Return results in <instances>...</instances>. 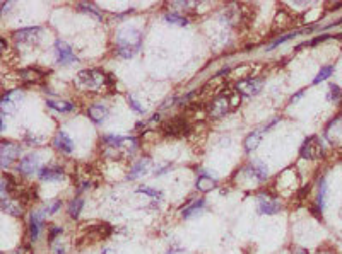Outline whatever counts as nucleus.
<instances>
[{
  "mask_svg": "<svg viewBox=\"0 0 342 254\" xmlns=\"http://www.w3.org/2000/svg\"><path fill=\"white\" fill-rule=\"evenodd\" d=\"M115 43L120 58H133L142 46V31L137 28H123L116 33Z\"/></svg>",
  "mask_w": 342,
  "mask_h": 254,
  "instance_id": "obj_1",
  "label": "nucleus"
},
{
  "mask_svg": "<svg viewBox=\"0 0 342 254\" xmlns=\"http://www.w3.org/2000/svg\"><path fill=\"white\" fill-rule=\"evenodd\" d=\"M77 80L88 89H99L103 85L110 84L105 72L98 70V68H88V70H81L77 74Z\"/></svg>",
  "mask_w": 342,
  "mask_h": 254,
  "instance_id": "obj_2",
  "label": "nucleus"
},
{
  "mask_svg": "<svg viewBox=\"0 0 342 254\" xmlns=\"http://www.w3.org/2000/svg\"><path fill=\"white\" fill-rule=\"evenodd\" d=\"M323 150H325V147H323L322 139L313 135V137H308V139L305 140V144L301 145L300 156L303 159H306V161H317V159L323 156Z\"/></svg>",
  "mask_w": 342,
  "mask_h": 254,
  "instance_id": "obj_3",
  "label": "nucleus"
},
{
  "mask_svg": "<svg viewBox=\"0 0 342 254\" xmlns=\"http://www.w3.org/2000/svg\"><path fill=\"white\" fill-rule=\"evenodd\" d=\"M103 144L108 145L111 149H120V150H128V152H133L137 149L139 142L135 137H125V135H103Z\"/></svg>",
  "mask_w": 342,
  "mask_h": 254,
  "instance_id": "obj_4",
  "label": "nucleus"
},
{
  "mask_svg": "<svg viewBox=\"0 0 342 254\" xmlns=\"http://www.w3.org/2000/svg\"><path fill=\"white\" fill-rule=\"evenodd\" d=\"M263 89V79L260 77H252V79H243V80H238L235 84V90L238 94L245 97H253L258 96Z\"/></svg>",
  "mask_w": 342,
  "mask_h": 254,
  "instance_id": "obj_5",
  "label": "nucleus"
},
{
  "mask_svg": "<svg viewBox=\"0 0 342 254\" xmlns=\"http://www.w3.org/2000/svg\"><path fill=\"white\" fill-rule=\"evenodd\" d=\"M21 156V145L16 142H2L0 144V167H9Z\"/></svg>",
  "mask_w": 342,
  "mask_h": 254,
  "instance_id": "obj_6",
  "label": "nucleus"
},
{
  "mask_svg": "<svg viewBox=\"0 0 342 254\" xmlns=\"http://www.w3.org/2000/svg\"><path fill=\"white\" fill-rule=\"evenodd\" d=\"M283 208V203L277 198L267 195V193H260L258 195V201H257V212L260 215H276L281 212Z\"/></svg>",
  "mask_w": 342,
  "mask_h": 254,
  "instance_id": "obj_7",
  "label": "nucleus"
},
{
  "mask_svg": "<svg viewBox=\"0 0 342 254\" xmlns=\"http://www.w3.org/2000/svg\"><path fill=\"white\" fill-rule=\"evenodd\" d=\"M43 29L40 26H29V28H21L12 33V40L16 43H23V45H34L41 36Z\"/></svg>",
  "mask_w": 342,
  "mask_h": 254,
  "instance_id": "obj_8",
  "label": "nucleus"
},
{
  "mask_svg": "<svg viewBox=\"0 0 342 254\" xmlns=\"http://www.w3.org/2000/svg\"><path fill=\"white\" fill-rule=\"evenodd\" d=\"M45 210H34L29 215V223H28V230H29V239L31 242H36L41 235V230L45 227Z\"/></svg>",
  "mask_w": 342,
  "mask_h": 254,
  "instance_id": "obj_9",
  "label": "nucleus"
},
{
  "mask_svg": "<svg viewBox=\"0 0 342 254\" xmlns=\"http://www.w3.org/2000/svg\"><path fill=\"white\" fill-rule=\"evenodd\" d=\"M231 109V102H229V96H216L207 106V113L211 118L219 119L223 118L228 111Z\"/></svg>",
  "mask_w": 342,
  "mask_h": 254,
  "instance_id": "obj_10",
  "label": "nucleus"
},
{
  "mask_svg": "<svg viewBox=\"0 0 342 254\" xmlns=\"http://www.w3.org/2000/svg\"><path fill=\"white\" fill-rule=\"evenodd\" d=\"M55 53H57V62L63 67L72 65V63L77 62V57L74 55L72 48L67 45V41H63V40L55 41Z\"/></svg>",
  "mask_w": 342,
  "mask_h": 254,
  "instance_id": "obj_11",
  "label": "nucleus"
},
{
  "mask_svg": "<svg viewBox=\"0 0 342 254\" xmlns=\"http://www.w3.org/2000/svg\"><path fill=\"white\" fill-rule=\"evenodd\" d=\"M17 171L21 172V176H33L34 172L40 171V156L38 154H28L19 161V166H17Z\"/></svg>",
  "mask_w": 342,
  "mask_h": 254,
  "instance_id": "obj_12",
  "label": "nucleus"
},
{
  "mask_svg": "<svg viewBox=\"0 0 342 254\" xmlns=\"http://www.w3.org/2000/svg\"><path fill=\"white\" fill-rule=\"evenodd\" d=\"M23 99V92L21 90H9V92L0 99V111L6 114H14L16 113V102Z\"/></svg>",
  "mask_w": 342,
  "mask_h": 254,
  "instance_id": "obj_13",
  "label": "nucleus"
},
{
  "mask_svg": "<svg viewBox=\"0 0 342 254\" xmlns=\"http://www.w3.org/2000/svg\"><path fill=\"white\" fill-rule=\"evenodd\" d=\"M243 171L250 172V176L258 179L260 183H265V181L269 179V167L263 164L262 161H252L248 166L243 167Z\"/></svg>",
  "mask_w": 342,
  "mask_h": 254,
  "instance_id": "obj_14",
  "label": "nucleus"
},
{
  "mask_svg": "<svg viewBox=\"0 0 342 254\" xmlns=\"http://www.w3.org/2000/svg\"><path fill=\"white\" fill-rule=\"evenodd\" d=\"M23 210V201L19 198H6L0 201V212L11 215V217H21Z\"/></svg>",
  "mask_w": 342,
  "mask_h": 254,
  "instance_id": "obj_15",
  "label": "nucleus"
},
{
  "mask_svg": "<svg viewBox=\"0 0 342 254\" xmlns=\"http://www.w3.org/2000/svg\"><path fill=\"white\" fill-rule=\"evenodd\" d=\"M163 130L168 137H181V135L187 133L188 124L183 118H175L173 121H168L166 124H164Z\"/></svg>",
  "mask_w": 342,
  "mask_h": 254,
  "instance_id": "obj_16",
  "label": "nucleus"
},
{
  "mask_svg": "<svg viewBox=\"0 0 342 254\" xmlns=\"http://www.w3.org/2000/svg\"><path fill=\"white\" fill-rule=\"evenodd\" d=\"M40 179L48 181V183H60L65 179V172L57 166H45L40 169Z\"/></svg>",
  "mask_w": 342,
  "mask_h": 254,
  "instance_id": "obj_17",
  "label": "nucleus"
},
{
  "mask_svg": "<svg viewBox=\"0 0 342 254\" xmlns=\"http://www.w3.org/2000/svg\"><path fill=\"white\" fill-rule=\"evenodd\" d=\"M108 114H110V109H108L105 104H101V102H94V104H91L88 107V118L96 124L105 121Z\"/></svg>",
  "mask_w": 342,
  "mask_h": 254,
  "instance_id": "obj_18",
  "label": "nucleus"
},
{
  "mask_svg": "<svg viewBox=\"0 0 342 254\" xmlns=\"http://www.w3.org/2000/svg\"><path fill=\"white\" fill-rule=\"evenodd\" d=\"M53 147L62 154H71L74 150V142L65 132H58L53 137Z\"/></svg>",
  "mask_w": 342,
  "mask_h": 254,
  "instance_id": "obj_19",
  "label": "nucleus"
},
{
  "mask_svg": "<svg viewBox=\"0 0 342 254\" xmlns=\"http://www.w3.org/2000/svg\"><path fill=\"white\" fill-rule=\"evenodd\" d=\"M151 171V159L149 157H142L141 161H137L135 164L132 166V169L130 172H128V178L127 179H139V178H142V176H146L147 172Z\"/></svg>",
  "mask_w": 342,
  "mask_h": 254,
  "instance_id": "obj_20",
  "label": "nucleus"
},
{
  "mask_svg": "<svg viewBox=\"0 0 342 254\" xmlns=\"http://www.w3.org/2000/svg\"><path fill=\"white\" fill-rule=\"evenodd\" d=\"M19 75H21V79H23L24 82L36 84V82H41V80L45 79L46 72L40 70L38 67H28V68H24V70H19Z\"/></svg>",
  "mask_w": 342,
  "mask_h": 254,
  "instance_id": "obj_21",
  "label": "nucleus"
},
{
  "mask_svg": "<svg viewBox=\"0 0 342 254\" xmlns=\"http://www.w3.org/2000/svg\"><path fill=\"white\" fill-rule=\"evenodd\" d=\"M204 208H206V200H202V198H200V200H195L193 203H190V205L185 206L183 212H181V217H183L185 220H188V218L200 215Z\"/></svg>",
  "mask_w": 342,
  "mask_h": 254,
  "instance_id": "obj_22",
  "label": "nucleus"
},
{
  "mask_svg": "<svg viewBox=\"0 0 342 254\" xmlns=\"http://www.w3.org/2000/svg\"><path fill=\"white\" fill-rule=\"evenodd\" d=\"M46 106H48L51 111H55V113H62V114L76 111V106H74L71 101H53V99H50V101H46Z\"/></svg>",
  "mask_w": 342,
  "mask_h": 254,
  "instance_id": "obj_23",
  "label": "nucleus"
},
{
  "mask_svg": "<svg viewBox=\"0 0 342 254\" xmlns=\"http://www.w3.org/2000/svg\"><path fill=\"white\" fill-rule=\"evenodd\" d=\"M265 132V128L263 130H257V132H252L246 135V139L243 142V147L246 152H253V150H257L258 144L262 142V133Z\"/></svg>",
  "mask_w": 342,
  "mask_h": 254,
  "instance_id": "obj_24",
  "label": "nucleus"
},
{
  "mask_svg": "<svg viewBox=\"0 0 342 254\" xmlns=\"http://www.w3.org/2000/svg\"><path fill=\"white\" fill-rule=\"evenodd\" d=\"M16 189V181L11 174L0 176V201L6 200L9 193H12Z\"/></svg>",
  "mask_w": 342,
  "mask_h": 254,
  "instance_id": "obj_25",
  "label": "nucleus"
},
{
  "mask_svg": "<svg viewBox=\"0 0 342 254\" xmlns=\"http://www.w3.org/2000/svg\"><path fill=\"white\" fill-rule=\"evenodd\" d=\"M82 208H84V200H82L81 196L72 198V200L69 201V205H67L69 217H71L72 220H77V218H79V215H81V212H82Z\"/></svg>",
  "mask_w": 342,
  "mask_h": 254,
  "instance_id": "obj_26",
  "label": "nucleus"
},
{
  "mask_svg": "<svg viewBox=\"0 0 342 254\" xmlns=\"http://www.w3.org/2000/svg\"><path fill=\"white\" fill-rule=\"evenodd\" d=\"M311 29L313 28H310V29H303V31H293V33H288V34H283V36H279V38H276L274 41L270 43V45H267V50H274L277 48L279 45H284L286 41H289V40H294L296 36H300V34H305V33H310Z\"/></svg>",
  "mask_w": 342,
  "mask_h": 254,
  "instance_id": "obj_27",
  "label": "nucleus"
},
{
  "mask_svg": "<svg viewBox=\"0 0 342 254\" xmlns=\"http://www.w3.org/2000/svg\"><path fill=\"white\" fill-rule=\"evenodd\" d=\"M216 186H218V183H216V179H212L211 176H198L197 178L195 188L200 193H209L212 189H216Z\"/></svg>",
  "mask_w": 342,
  "mask_h": 254,
  "instance_id": "obj_28",
  "label": "nucleus"
},
{
  "mask_svg": "<svg viewBox=\"0 0 342 254\" xmlns=\"http://www.w3.org/2000/svg\"><path fill=\"white\" fill-rule=\"evenodd\" d=\"M77 11L84 12V14H88V16H93L94 19H98V21H103V17H105V14H103L94 4H88V2L79 4V6H77Z\"/></svg>",
  "mask_w": 342,
  "mask_h": 254,
  "instance_id": "obj_29",
  "label": "nucleus"
},
{
  "mask_svg": "<svg viewBox=\"0 0 342 254\" xmlns=\"http://www.w3.org/2000/svg\"><path fill=\"white\" fill-rule=\"evenodd\" d=\"M327 193H328V188H327V181L325 179H320V188H318V195H317V208L320 212H323V208H325V203H327Z\"/></svg>",
  "mask_w": 342,
  "mask_h": 254,
  "instance_id": "obj_30",
  "label": "nucleus"
},
{
  "mask_svg": "<svg viewBox=\"0 0 342 254\" xmlns=\"http://www.w3.org/2000/svg\"><path fill=\"white\" fill-rule=\"evenodd\" d=\"M164 19H166V23L175 24V26H187L188 24L187 17L178 14V12H166V14H164Z\"/></svg>",
  "mask_w": 342,
  "mask_h": 254,
  "instance_id": "obj_31",
  "label": "nucleus"
},
{
  "mask_svg": "<svg viewBox=\"0 0 342 254\" xmlns=\"http://www.w3.org/2000/svg\"><path fill=\"white\" fill-rule=\"evenodd\" d=\"M332 74H334V68H332L330 65L323 67L322 70L318 72V75H317V77H315V79H313V84L317 85V84H320V82H323V80L330 79V77H332Z\"/></svg>",
  "mask_w": 342,
  "mask_h": 254,
  "instance_id": "obj_32",
  "label": "nucleus"
},
{
  "mask_svg": "<svg viewBox=\"0 0 342 254\" xmlns=\"http://www.w3.org/2000/svg\"><path fill=\"white\" fill-rule=\"evenodd\" d=\"M62 234H63V229H62V227L50 225V229H48V242H50V244H53L55 240L62 239Z\"/></svg>",
  "mask_w": 342,
  "mask_h": 254,
  "instance_id": "obj_33",
  "label": "nucleus"
},
{
  "mask_svg": "<svg viewBox=\"0 0 342 254\" xmlns=\"http://www.w3.org/2000/svg\"><path fill=\"white\" fill-rule=\"evenodd\" d=\"M127 102H128V106H130V109H133L139 114H144V107L141 106V102L137 101L135 96H132V94L130 96H127Z\"/></svg>",
  "mask_w": 342,
  "mask_h": 254,
  "instance_id": "obj_34",
  "label": "nucleus"
},
{
  "mask_svg": "<svg viewBox=\"0 0 342 254\" xmlns=\"http://www.w3.org/2000/svg\"><path fill=\"white\" fill-rule=\"evenodd\" d=\"M328 99H330V101H335V102L340 101V99H342V90H340L339 85L330 84V92H328Z\"/></svg>",
  "mask_w": 342,
  "mask_h": 254,
  "instance_id": "obj_35",
  "label": "nucleus"
},
{
  "mask_svg": "<svg viewBox=\"0 0 342 254\" xmlns=\"http://www.w3.org/2000/svg\"><path fill=\"white\" fill-rule=\"evenodd\" d=\"M62 205H63V201L62 200H55V201H51V203L46 206L45 208V213L46 215H55L58 212L60 208H62Z\"/></svg>",
  "mask_w": 342,
  "mask_h": 254,
  "instance_id": "obj_36",
  "label": "nucleus"
},
{
  "mask_svg": "<svg viewBox=\"0 0 342 254\" xmlns=\"http://www.w3.org/2000/svg\"><path fill=\"white\" fill-rule=\"evenodd\" d=\"M137 193H144V195L151 196V198H161V193H159L158 189H153L149 186H141L137 189Z\"/></svg>",
  "mask_w": 342,
  "mask_h": 254,
  "instance_id": "obj_37",
  "label": "nucleus"
},
{
  "mask_svg": "<svg viewBox=\"0 0 342 254\" xmlns=\"http://www.w3.org/2000/svg\"><path fill=\"white\" fill-rule=\"evenodd\" d=\"M51 246V251H53V254H67V247L65 244H62V240H55L53 244H50Z\"/></svg>",
  "mask_w": 342,
  "mask_h": 254,
  "instance_id": "obj_38",
  "label": "nucleus"
},
{
  "mask_svg": "<svg viewBox=\"0 0 342 254\" xmlns=\"http://www.w3.org/2000/svg\"><path fill=\"white\" fill-rule=\"evenodd\" d=\"M317 254H337L334 249H330V247H325V249H320V251Z\"/></svg>",
  "mask_w": 342,
  "mask_h": 254,
  "instance_id": "obj_39",
  "label": "nucleus"
},
{
  "mask_svg": "<svg viewBox=\"0 0 342 254\" xmlns=\"http://www.w3.org/2000/svg\"><path fill=\"white\" fill-rule=\"evenodd\" d=\"M171 164L170 166H166V167H163V169H158V171H156V176H161V174H164V172H168V171H170L171 169Z\"/></svg>",
  "mask_w": 342,
  "mask_h": 254,
  "instance_id": "obj_40",
  "label": "nucleus"
},
{
  "mask_svg": "<svg viewBox=\"0 0 342 254\" xmlns=\"http://www.w3.org/2000/svg\"><path fill=\"white\" fill-rule=\"evenodd\" d=\"M6 50H7V41L4 40V38H0V53H4Z\"/></svg>",
  "mask_w": 342,
  "mask_h": 254,
  "instance_id": "obj_41",
  "label": "nucleus"
},
{
  "mask_svg": "<svg viewBox=\"0 0 342 254\" xmlns=\"http://www.w3.org/2000/svg\"><path fill=\"white\" fill-rule=\"evenodd\" d=\"M303 92H305V90H300V92H296V96H294V97L291 99V102H294V101H298V99H301V96H303Z\"/></svg>",
  "mask_w": 342,
  "mask_h": 254,
  "instance_id": "obj_42",
  "label": "nucleus"
},
{
  "mask_svg": "<svg viewBox=\"0 0 342 254\" xmlns=\"http://www.w3.org/2000/svg\"><path fill=\"white\" fill-rule=\"evenodd\" d=\"M294 254H308V251H305V249L298 247V249H294Z\"/></svg>",
  "mask_w": 342,
  "mask_h": 254,
  "instance_id": "obj_43",
  "label": "nucleus"
},
{
  "mask_svg": "<svg viewBox=\"0 0 342 254\" xmlns=\"http://www.w3.org/2000/svg\"><path fill=\"white\" fill-rule=\"evenodd\" d=\"M4 130V121H2V118H0V132Z\"/></svg>",
  "mask_w": 342,
  "mask_h": 254,
  "instance_id": "obj_44",
  "label": "nucleus"
},
{
  "mask_svg": "<svg viewBox=\"0 0 342 254\" xmlns=\"http://www.w3.org/2000/svg\"><path fill=\"white\" fill-rule=\"evenodd\" d=\"M101 254H111V252H110V249H105V251H103Z\"/></svg>",
  "mask_w": 342,
  "mask_h": 254,
  "instance_id": "obj_45",
  "label": "nucleus"
},
{
  "mask_svg": "<svg viewBox=\"0 0 342 254\" xmlns=\"http://www.w3.org/2000/svg\"><path fill=\"white\" fill-rule=\"evenodd\" d=\"M337 40H342V34H340V36H337Z\"/></svg>",
  "mask_w": 342,
  "mask_h": 254,
  "instance_id": "obj_46",
  "label": "nucleus"
},
{
  "mask_svg": "<svg viewBox=\"0 0 342 254\" xmlns=\"http://www.w3.org/2000/svg\"><path fill=\"white\" fill-rule=\"evenodd\" d=\"M0 254H2V252H0Z\"/></svg>",
  "mask_w": 342,
  "mask_h": 254,
  "instance_id": "obj_47",
  "label": "nucleus"
}]
</instances>
